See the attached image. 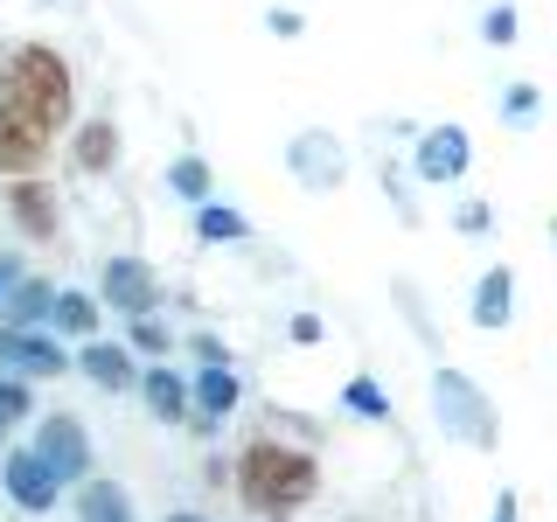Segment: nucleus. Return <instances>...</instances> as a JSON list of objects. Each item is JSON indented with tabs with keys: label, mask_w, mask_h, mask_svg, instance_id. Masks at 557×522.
Wrapping results in <instances>:
<instances>
[{
	"label": "nucleus",
	"mask_w": 557,
	"mask_h": 522,
	"mask_svg": "<svg viewBox=\"0 0 557 522\" xmlns=\"http://www.w3.org/2000/svg\"><path fill=\"white\" fill-rule=\"evenodd\" d=\"M0 119L57 147V133L70 126V63L57 49L22 42L8 57V70H0Z\"/></svg>",
	"instance_id": "nucleus-1"
},
{
	"label": "nucleus",
	"mask_w": 557,
	"mask_h": 522,
	"mask_svg": "<svg viewBox=\"0 0 557 522\" xmlns=\"http://www.w3.org/2000/svg\"><path fill=\"white\" fill-rule=\"evenodd\" d=\"M313 487H321V467H313V452L278 446V439L244 446V460H237V495L251 501L258 515H293V509H307Z\"/></svg>",
	"instance_id": "nucleus-2"
},
{
	"label": "nucleus",
	"mask_w": 557,
	"mask_h": 522,
	"mask_svg": "<svg viewBox=\"0 0 557 522\" xmlns=\"http://www.w3.org/2000/svg\"><path fill=\"white\" fill-rule=\"evenodd\" d=\"M432 405H440V425L453 432V439H467V446H495L502 439V418L495 405H487V390L474 376H460V370H440L432 376Z\"/></svg>",
	"instance_id": "nucleus-3"
},
{
	"label": "nucleus",
	"mask_w": 557,
	"mask_h": 522,
	"mask_svg": "<svg viewBox=\"0 0 557 522\" xmlns=\"http://www.w3.org/2000/svg\"><path fill=\"white\" fill-rule=\"evenodd\" d=\"M35 460H42L57 481H84V467H91V439H84L77 418H42V432H35Z\"/></svg>",
	"instance_id": "nucleus-4"
},
{
	"label": "nucleus",
	"mask_w": 557,
	"mask_h": 522,
	"mask_svg": "<svg viewBox=\"0 0 557 522\" xmlns=\"http://www.w3.org/2000/svg\"><path fill=\"white\" fill-rule=\"evenodd\" d=\"M104 300L119 313H133V321H147L153 300H161V278H153V265H139V258H104Z\"/></svg>",
	"instance_id": "nucleus-5"
},
{
	"label": "nucleus",
	"mask_w": 557,
	"mask_h": 522,
	"mask_svg": "<svg viewBox=\"0 0 557 522\" xmlns=\"http://www.w3.org/2000/svg\"><path fill=\"white\" fill-rule=\"evenodd\" d=\"M0 370H22V376H63L70 356L49 335H22V327H0Z\"/></svg>",
	"instance_id": "nucleus-6"
},
{
	"label": "nucleus",
	"mask_w": 557,
	"mask_h": 522,
	"mask_svg": "<svg viewBox=\"0 0 557 522\" xmlns=\"http://www.w3.org/2000/svg\"><path fill=\"white\" fill-rule=\"evenodd\" d=\"M0 474H8V495L22 501V509H57V474H49L42 460H35V446H22V452H8V467H0Z\"/></svg>",
	"instance_id": "nucleus-7"
},
{
	"label": "nucleus",
	"mask_w": 557,
	"mask_h": 522,
	"mask_svg": "<svg viewBox=\"0 0 557 522\" xmlns=\"http://www.w3.org/2000/svg\"><path fill=\"white\" fill-rule=\"evenodd\" d=\"M286 167L300 174L307 188H335V182H342V147H335L327 133H300V139L286 147Z\"/></svg>",
	"instance_id": "nucleus-8"
},
{
	"label": "nucleus",
	"mask_w": 557,
	"mask_h": 522,
	"mask_svg": "<svg viewBox=\"0 0 557 522\" xmlns=\"http://www.w3.org/2000/svg\"><path fill=\"white\" fill-rule=\"evenodd\" d=\"M467 161H474V147H467V133H460V126L425 133V147H418V174H425V182H460Z\"/></svg>",
	"instance_id": "nucleus-9"
},
{
	"label": "nucleus",
	"mask_w": 557,
	"mask_h": 522,
	"mask_svg": "<svg viewBox=\"0 0 557 522\" xmlns=\"http://www.w3.org/2000/svg\"><path fill=\"white\" fill-rule=\"evenodd\" d=\"M8 209H14V223H22V231L35 237V244H49L57 237V188H42V182H14L8 188Z\"/></svg>",
	"instance_id": "nucleus-10"
},
{
	"label": "nucleus",
	"mask_w": 557,
	"mask_h": 522,
	"mask_svg": "<svg viewBox=\"0 0 557 522\" xmlns=\"http://www.w3.org/2000/svg\"><path fill=\"white\" fill-rule=\"evenodd\" d=\"M77 370L91 376L98 390H126V383H133V356L119 341H84L77 348Z\"/></svg>",
	"instance_id": "nucleus-11"
},
{
	"label": "nucleus",
	"mask_w": 557,
	"mask_h": 522,
	"mask_svg": "<svg viewBox=\"0 0 557 522\" xmlns=\"http://www.w3.org/2000/svg\"><path fill=\"white\" fill-rule=\"evenodd\" d=\"M70 161H77L84 174H104L119 161V126L112 119H91V126H77V139H70Z\"/></svg>",
	"instance_id": "nucleus-12"
},
{
	"label": "nucleus",
	"mask_w": 557,
	"mask_h": 522,
	"mask_svg": "<svg viewBox=\"0 0 557 522\" xmlns=\"http://www.w3.org/2000/svg\"><path fill=\"white\" fill-rule=\"evenodd\" d=\"M509 313H516V272L495 265L481 278V293H474V327H502Z\"/></svg>",
	"instance_id": "nucleus-13"
},
{
	"label": "nucleus",
	"mask_w": 557,
	"mask_h": 522,
	"mask_svg": "<svg viewBox=\"0 0 557 522\" xmlns=\"http://www.w3.org/2000/svg\"><path fill=\"white\" fill-rule=\"evenodd\" d=\"M77 522H133V495L112 481H84L77 487Z\"/></svg>",
	"instance_id": "nucleus-14"
},
{
	"label": "nucleus",
	"mask_w": 557,
	"mask_h": 522,
	"mask_svg": "<svg viewBox=\"0 0 557 522\" xmlns=\"http://www.w3.org/2000/svg\"><path fill=\"white\" fill-rule=\"evenodd\" d=\"M49 307H57V293H49L42 278H22V286H8V321H0V327H22V335H28V321H42Z\"/></svg>",
	"instance_id": "nucleus-15"
},
{
	"label": "nucleus",
	"mask_w": 557,
	"mask_h": 522,
	"mask_svg": "<svg viewBox=\"0 0 557 522\" xmlns=\"http://www.w3.org/2000/svg\"><path fill=\"white\" fill-rule=\"evenodd\" d=\"M139 390H147V411H153V418H168V425L188 411V390H182V376H168V370H153L147 383H139Z\"/></svg>",
	"instance_id": "nucleus-16"
},
{
	"label": "nucleus",
	"mask_w": 557,
	"mask_h": 522,
	"mask_svg": "<svg viewBox=\"0 0 557 522\" xmlns=\"http://www.w3.org/2000/svg\"><path fill=\"white\" fill-rule=\"evenodd\" d=\"M196 237H202V244H237V237H251V223H244L237 209H216V202H202V216H196Z\"/></svg>",
	"instance_id": "nucleus-17"
},
{
	"label": "nucleus",
	"mask_w": 557,
	"mask_h": 522,
	"mask_svg": "<svg viewBox=\"0 0 557 522\" xmlns=\"http://www.w3.org/2000/svg\"><path fill=\"white\" fill-rule=\"evenodd\" d=\"M49 313H57L63 335H91V327H98V300H91V293H57Z\"/></svg>",
	"instance_id": "nucleus-18"
},
{
	"label": "nucleus",
	"mask_w": 557,
	"mask_h": 522,
	"mask_svg": "<svg viewBox=\"0 0 557 522\" xmlns=\"http://www.w3.org/2000/svg\"><path fill=\"white\" fill-rule=\"evenodd\" d=\"M196 405H202V418H223L237 405V376L231 370H202V383H196Z\"/></svg>",
	"instance_id": "nucleus-19"
},
{
	"label": "nucleus",
	"mask_w": 557,
	"mask_h": 522,
	"mask_svg": "<svg viewBox=\"0 0 557 522\" xmlns=\"http://www.w3.org/2000/svg\"><path fill=\"white\" fill-rule=\"evenodd\" d=\"M168 188H174L182 202H209V167L196 161V153H188V161H174V167H168Z\"/></svg>",
	"instance_id": "nucleus-20"
},
{
	"label": "nucleus",
	"mask_w": 557,
	"mask_h": 522,
	"mask_svg": "<svg viewBox=\"0 0 557 522\" xmlns=\"http://www.w3.org/2000/svg\"><path fill=\"white\" fill-rule=\"evenodd\" d=\"M342 405L356 411V418H391V397H383L370 376H356V383H348V390H342Z\"/></svg>",
	"instance_id": "nucleus-21"
},
{
	"label": "nucleus",
	"mask_w": 557,
	"mask_h": 522,
	"mask_svg": "<svg viewBox=\"0 0 557 522\" xmlns=\"http://www.w3.org/2000/svg\"><path fill=\"white\" fill-rule=\"evenodd\" d=\"M22 411H28V390L14 376H0V432L8 425H22Z\"/></svg>",
	"instance_id": "nucleus-22"
},
{
	"label": "nucleus",
	"mask_w": 557,
	"mask_h": 522,
	"mask_svg": "<svg viewBox=\"0 0 557 522\" xmlns=\"http://www.w3.org/2000/svg\"><path fill=\"white\" fill-rule=\"evenodd\" d=\"M481 35H487V42H516V8H495L481 22Z\"/></svg>",
	"instance_id": "nucleus-23"
},
{
	"label": "nucleus",
	"mask_w": 557,
	"mask_h": 522,
	"mask_svg": "<svg viewBox=\"0 0 557 522\" xmlns=\"http://www.w3.org/2000/svg\"><path fill=\"white\" fill-rule=\"evenodd\" d=\"M502 112H509V119H516V126H522V119H530V112H536V91H530V84H516V91H509V104H502Z\"/></svg>",
	"instance_id": "nucleus-24"
},
{
	"label": "nucleus",
	"mask_w": 557,
	"mask_h": 522,
	"mask_svg": "<svg viewBox=\"0 0 557 522\" xmlns=\"http://www.w3.org/2000/svg\"><path fill=\"white\" fill-rule=\"evenodd\" d=\"M188 348H196V356H202V370H223V341H216V335H196Z\"/></svg>",
	"instance_id": "nucleus-25"
},
{
	"label": "nucleus",
	"mask_w": 557,
	"mask_h": 522,
	"mask_svg": "<svg viewBox=\"0 0 557 522\" xmlns=\"http://www.w3.org/2000/svg\"><path fill=\"white\" fill-rule=\"evenodd\" d=\"M265 28H272V35H300L307 22H300V14H293V8H272V14H265Z\"/></svg>",
	"instance_id": "nucleus-26"
},
{
	"label": "nucleus",
	"mask_w": 557,
	"mask_h": 522,
	"mask_svg": "<svg viewBox=\"0 0 557 522\" xmlns=\"http://www.w3.org/2000/svg\"><path fill=\"white\" fill-rule=\"evenodd\" d=\"M133 341H139V348H168V327H161V321H139Z\"/></svg>",
	"instance_id": "nucleus-27"
},
{
	"label": "nucleus",
	"mask_w": 557,
	"mask_h": 522,
	"mask_svg": "<svg viewBox=\"0 0 557 522\" xmlns=\"http://www.w3.org/2000/svg\"><path fill=\"white\" fill-rule=\"evenodd\" d=\"M495 522H516V495H502V501H495Z\"/></svg>",
	"instance_id": "nucleus-28"
},
{
	"label": "nucleus",
	"mask_w": 557,
	"mask_h": 522,
	"mask_svg": "<svg viewBox=\"0 0 557 522\" xmlns=\"http://www.w3.org/2000/svg\"><path fill=\"white\" fill-rule=\"evenodd\" d=\"M8 286H14V258H0V300H8Z\"/></svg>",
	"instance_id": "nucleus-29"
},
{
	"label": "nucleus",
	"mask_w": 557,
	"mask_h": 522,
	"mask_svg": "<svg viewBox=\"0 0 557 522\" xmlns=\"http://www.w3.org/2000/svg\"><path fill=\"white\" fill-rule=\"evenodd\" d=\"M168 522H196V515H168Z\"/></svg>",
	"instance_id": "nucleus-30"
}]
</instances>
